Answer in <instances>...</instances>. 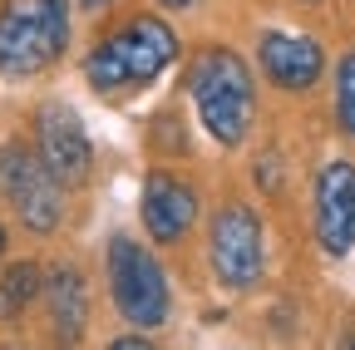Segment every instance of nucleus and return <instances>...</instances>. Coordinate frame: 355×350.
Here are the masks:
<instances>
[{
    "mask_svg": "<svg viewBox=\"0 0 355 350\" xmlns=\"http://www.w3.org/2000/svg\"><path fill=\"white\" fill-rule=\"evenodd\" d=\"M173 60H178L173 25H163L158 15H133L128 25H119L109 40H99L89 50L84 74L99 94H128V89L153 84Z\"/></svg>",
    "mask_w": 355,
    "mask_h": 350,
    "instance_id": "f257e3e1",
    "label": "nucleus"
},
{
    "mask_svg": "<svg viewBox=\"0 0 355 350\" xmlns=\"http://www.w3.org/2000/svg\"><path fill=\"white\" fill-rule=\"evenodd\" d=\"M188 94L198 104L202 128L222 148H237L252 134L257 84H252V69L242 64V55H232V50H202L193 60V69H188Z\"/></svg>",
    "mask_w": 355,
    "mask_h": 350,
    "instance_id": "f03ea898",
    "label": "nucleus"
},
{
    "mask_svg": "<svg viewBox=\"0 0 355 350\" xmlns=\"http://www.w3.org/2000/svg\"><path fill=\"white\" fill-rule=\"evenodd\" d=\"M69 45V0H6L0 6V74L30 79Z\"/></svg>",
    "mask_w": 355,
    "mask_h": 350,
    "instance_id": "7ed1b4c3",
    "label": "nucleus"
},
{
    "mask_svg": "<svg viewBox=\"0 0 355 350\" xmlns=\"http://www.w3.org/2000/svg\"><path fill=\"white\" fill-rule=\"evenodd\" d=\"M109 296L119 306V316L128 326H163L173 311V291H168V272L158 267V256L148 247H139L133 237H114L109 242Z\"/></svg>",
    "mask_w": 355,
    "mask_h": 350,
    "instance_id": "20e7f679",
    "label": "nucleus"
},
{
    "mask_svg": "<svg viewBox=\"0 0 355 350\" xmlns=\"http://www.w3.org/2000/svg\"><path fill=\"white\" fill-rule=\"evenodd\" d=\"M0 198H10L20 222L30 232H55L64 217V183L40 163V153H25L20 143H0Z\"/></svg>",
    "mask_w": 355,
    "mask_h": 350,
    "instance_id": "39448f33",
    "label": "nucleus"
},
{
    "mask_svg": "<svg viewBox=\"0 0 355 350\" xmlns=\"http://www.w3.org/2000/svg\"><path fill=\"white\" fill-rule=\"evenodd\" d=\"M266 267L261 222L247 202H227L212 217V272L227 291H252Z\"/></svg>",
    "mask_w": 355,
    "mask_h": 350,
    "instance_id": "423d86ee",
    "label": "nucleus"
},
{
    "mask_svg": "<svg viewBox=\"0 0 355 350\" xmlns=\"http://www.w3.org/2000/svg\"><path fill=\"white\" fill-rule=\"evenodd\" d=\"M35 143H40V163L60 183H79L89 173L94 148H89V134H84V123L69 104H44L35 114Z\"/></svg>",
    "mask_w": 355,
    "mask_h": 350,
    "instance_id": "0eeeda50",
    "label": "nucleus"
},
{
    "mask_svg": "<svg viewBox=\"0 0 355 350\" xmlns=\"http://www.w3.org/2000/svg\"><path fill=\"white\" fill-rule=\"evenodd\" d=\"M316 242L331 256L355 247V163L336 158L316 173Z\"/></svg>",
    "mask_w": 355,
    "mask_h": 350,
    "instance_id": "6e6552de",
    "label": "nucleus"
},
{
    "mask_svg": "<svg viewBox=\"0 0 355 350\" xmlns=\"http://www.w3.org/2000/svg\"><path fill=\"white\" fill-rule=\"evenodd\" d=\"M261 69L277 89H291V94H306L311 84L321 79L326 69V50L316 45L311 35H291V30H272L261 40Z\"/></svg>",
    "mask_w": 355,
    "mask_h": 350,
    "instance_id": "1a4fd4ad",
    "label": "nucleus"
},
{
    "mask_svg": "<svg viewBox=\"0 0 355 350\" xmlns=\"http://www.w3.org/2000/svg\"><path fill=\"white\" fill-rule=\"evenodd\" d=\"M139 212H144V227L153 237L178 242V237L193 227V217H198V193H193V183L173 178V173H153V178L144 183Z\"/></svg>",
    "mask_w": 355,
    "mask_h": 350,
    "instance_id": "9d476101",
    "label": "nucleus"
},
{
    "mask_svg": "<svg viewBox=\"0 0 355 350\" xmlns=\"http://www.w3.org/2000/svg\"><path fill=\"white\" fill-rule=\"evenodd\" d=\"M44 301H50V316H55V331L64 340H79L84 326H89V291H84V277L69 267H55L44 272Z\"/></svg>",
    "mask_w": 355,
    "mask_h": 350,
    "instance_id": "9b49d317",
    "label": "nucleus"
},
{
    "mask_svg": "<svg viewBox=\"0 0 355 350\" xmlns=\"http://www.w3.org/2000/svg\"><path fill=\"white\" fill-rule=\"evenodd\" d=\"M40 291H44V272L35 267V261H20V267H10L6 281H0V316L15 321Z\"/></svg>",
    "mask_w": 355,
    "mask_h": 350,
    "instance_id": "f8f14e48",
    "label": "nucleus"
},
{
    "mask_svg": "<svg viewBox=\"0 0 355 350\" xmlns=\"http://www.w3.org/2000/svg\"><path fill=\"white\" fill-rule=\"evenodd\" d=\"M336 119H340V134L355 143V50H345L336 64Z\"/></svg>",
    "mask_w": 355,
    "mask_h": 350,
    "instance_id": "ddd939ff",
    "label": "nucleus"
},
{
    "mask_svg": "<svg viewBox=\"0 0 355 350\" xmlns=\"http://www.w3.org/2000/svg\"><path fill=\"white\" fill-rule=\"evenodd\" d=\"M168 10H188V6H198V0H163Z\"/></svg>",
    "mask_w": 355,
    "mask_h": 350,
    "instance_id": "4468645a",
    "label": "nucleus"
},
{
    "mask_svg": "<svg viewBox=\"0 0 355 350\" xmlns=\"http://www.w3.org/2000/svg\"><path fill=\"white\" fill-rule=\"evenodd\" d=\"M84 6H89V10H104V6H114V0H84Z\"/></svg>",
    "mask_w": 355,
    "mask_h": 350,
    "instance_id": "2eb2a0df",
    "label": "nucleus"
},
{
    "mask_svg": "<svg viewBox=\"0 0 355 350\" xmlns=\"http://www.w3.org/2000/svg\"><path fill=\"white\" fill-rule=\"evenodd\" d=\"M0 256H6V227H0Z\"/></svg>",
    "mask_w": 355,
    "mask_h": 350,
    "instance_id": "dca6fc26",
    "label": "nucleus"
}]
</instances>
